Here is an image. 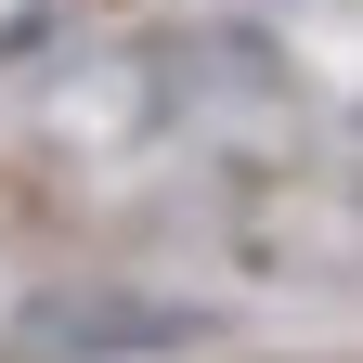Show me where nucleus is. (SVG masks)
<instances>
[{"instance_id": "nucleus-1", "label": "nucleus", "mask_w": 363, "mask_h": 363, "mask_svg": "<svg viewBox=\"0 0 363 363\" xmlns=\"http://www.w3.org/2000/svg\"><path fill=\"white\" fill-rule=\"evenodd\" d=\"M208 337H220V311L130 298V286H65V298L13 311V363H169V350H208Z\"/></svg>"}]
</instances>
